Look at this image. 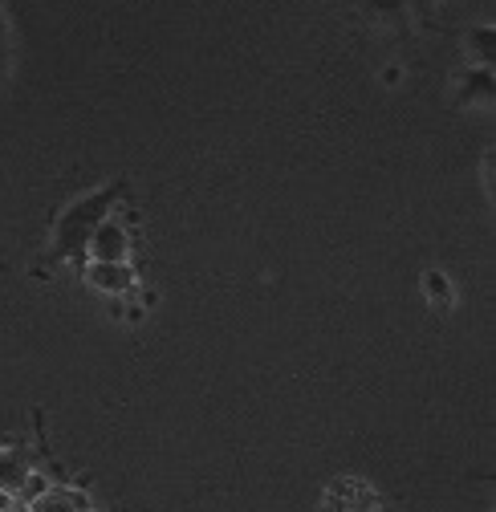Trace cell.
Here are the masks:
<instances>
[{
  "instance_id": "obj_1",
  "label": "cell",
  "mask_w": 496,
  "mask_h": 512,
  "mask_svg": "<svg viewBox=\"0 0 496 512\" xmlns=\"http://www.w3.org/2000/svg\"><path fill=\"white\" fill-rule=\"evenodd\" d=\"M127 196H131V179L118 175V179H110L106 187H94V191H86V196L70 200L66 208L53 216V224H49V244H45V252H41L37 273L45 277L53 265H66V261L86 265L90 240L98 236V228L106 224V216H110L118 204H127Z\"/></svg>"
},
{
  "instance_id": "obj_2",
  "label": "cell",
  "mask_w": 496,
  "mask_h": 512,
  "mask_svg": "<svg viewBox=\"0 0 496 512\" xmlns=\"http://www.w3.org/2000/svg\"><path fill=\"white\" fill-rule=\"evenodd\" d=\"M21 512H98V508L82 484H70L57 468L53 480H45L41 472L29 476L21 492Z\"/></svg>"
},
{
  "instance_id": "obj_3",
  "label": "cell",
  "mask_w": 496,
  "mask_h": 512,
  "mask_svg": "<svg viewBox=\"0 0 496 512\" xmlns=\"http://www.w3.org/2000/svg\"><path fill=\"white\" fill-rule=\"evenodd\" d=\"M33 419H37V447H29V443H9V447H0V496L21 500L29 476L37 472V460L49 456V447H45V411L37 407Z\"/></svg>"
},
{
  "instance_id": "obj_4",
  "label": "cell",
  "mask_w": 496,
  "mask_h": 512,
  "mask_svg": "<svg viewBox=\"0 0 496 512\" xmlns=\"http://www.w3.org/2000/svg\"><path fill=\"white\" fill-rule=\"evenodd\" d=\"M383 496L358 476H334L322 488V512H379Z\"/></svg>"
},
{
  "instance_id": "obj_5",
  "label": "cell",
  "mask_w": 496,
  "mask_h": 512,
  "mask_svg": "<svg viewBox=\"0 0 496 512\" xmlns=\"http://www.w3.org/2000/svg\"><path fill=\"white\" fill-rule=\"evenodd\" d=\"M9 17H5V0H0V78H5V70H9Z\"/></svg>"
},
{
  "instance_id": "obj_6",
  "label": "cell",
  "mask_w": 496,
  "mask_h": 512,
  "mask_svg": "<svg viewBox=\"0 0 496 512\" xmlns=\"http://www.w3.org/2000/svg\"><path fill=\"white\" fill-rule=\"evenodd\" d=\"M423 285H431V297H436V301H444V305L452 301V293H448V281H444L440 273H427V277H423Z\"/></svg>"
}]
</instances>
